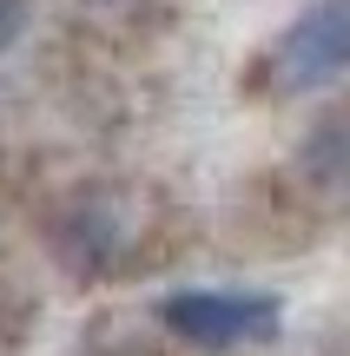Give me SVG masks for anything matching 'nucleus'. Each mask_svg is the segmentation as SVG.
<instances>
[{
  "label": "nucleus",
  "mask_w": 350,
  "mask_h": 356,
  "mask_svg": "<svg viewBox=\"0 0 350 356\" xmlns=\"http://www.w3.org/2000/svg\"><path fill=\"white\" fill-rule=\"evenodd\" d=\"M298 165L311 172V185H324V191L344 185V119H317V132L304 139Z\"/></svg>",
  "instance_id": "4"
},
{
  "label": "nucleus",
  "mask_w": 350,
  "mask_h": 356,
  "mask_svg": "<svg viewBox=\"0 0 350 356\" xmlns=\"http://www.w3.org/2000/svg\"><path fill=\"white\" fill-rule=\"evenodd\" d=\"M159 323L198 350H238V343H271L285 330V304L271 291H166Z\"/></svg>",
  "instance_id": "1"
},
{
  "label": "nucleus",
  "mask_w": 350,
  "mask_h": 356,
  "mask_svg": "<svg viewBox=\"0 0 350 356\" xmlns=\"http://www.w3.org/2000/svg\"><path fill=\"white\" fill-rule=\"evenodd\" d=\"M26 13H33V7H26V0H0V53H7L13 40L26 33Z\"/></svg>",
  "instance_id": "5"
},
{
  "label": "nucleus",
  "mask_w": 350,
  "mask_h": 356,
  "mask_svg": "<svg viewBox=\"0 0 350 356\" xmlns=\"http://www.w3.org/2000/svg\"><path fill=\"white\" fill-rule=\"evenodd\" d=\"M53 251H60L66 270H106L126 251V231H119L113 204H73V218H60V231H53Z\"/></svg>",
  "instance_id": "3"
},
{
  "label": "nucleus",
  "mask_w": 350,
  "mask_h": 356,
  "mask_svg": "<svg viewBox=\"0 0 350 356\" xmlns=\"http://www.w3.org/2000/svg\"><path fill=\"white\" fill-rule=\"evenodd\" d=\"M344 60H350V0H311L271 40L264 73H271V92L298 99V92H324L344 73Z\"/></svg>",
  "instance_id": "2"
}]
</instances>
